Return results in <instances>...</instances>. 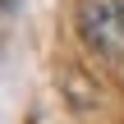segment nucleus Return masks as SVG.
Returning a JSON list of instances; mask_svg holds the SVG:
<instances>
[{
    "mask_svg": "<svg viewBox=\"0 0 124 124\" xmlns=\"http://www.w3.org/2000/svg\"><path fill=\"white\" fill-rule=\"evenodd\" d=\"M78 23H83L87 46H97L101 55L124 60V5L120 0H83Z\"/></svg>",
    "mask_w": 124,
    "mask_h": 124,
    "instance_id": "nucleus-1",
    "label": "nucleus"
},
{
    "mask_svg": "<svg viewBox=\"0 0 124 124\" xmlns=\"http://www.w3.org/2000/svg\"><path fill=\"white\" fill-rule=\"evenodd\" d=\"M120 5H124V0H120Z\"/></svg>",
    "mask_w": 124,
    "mask_h": 124,
    "instance_id": "nucleus-2",
    "label": "nucleus"
}]
</instances>
